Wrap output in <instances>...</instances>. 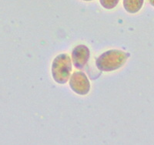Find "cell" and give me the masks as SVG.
<instances>
[{"instance_id": "cell-1", "label": "cell", "mask_w": 154, "mask_h": 145, "mask_svg": "<svg viewBox=\"0 0 154 145\" xmlns=\"http://www.w3.org/2000/svg\"><path fill=\"white\" fill-rule=\"evenodd\" d=\"M129 56L130 54L123 51L110 49L103 52L97 58L96 67L101 71H113L123 67Z\"/></svg>"}, {"instance_id": "cell-2", "label": "cell", "mask_w": 154, "mask_h": 145, "mask_svg": "<svg viewBox=\"0 0 154 145\" xmlns=\"http://www.w3.org/2000/svg\"><path fill=\"white\" fill-rule=\"evenodd\" d=\"M72 71L71 58L66 53L56 56L52 64V75L56 83L64 84L69 80Z\"/></svg>"}, {"instance_id": "cell-3", "label": "cell", "mask_w": 154, "mask_h": 145, "mask_svg": "<svg viewBox=\"0 0 154 145\" xmlns=\"http://www.w3.org/2000/svg\"><path fill=\"white\" fill-rule=\"evenodd\" d=\"M70 88L75 93L86 95L90 90V83L86 74L82 72H75L69 80Z\"/></svg>"}, {"instance_id": "cell-4", "label": "cell", "mask_w": 154, "mask_h": 145, "mask_svg": "<svg viewBox=\"0 0 154 145\" xmlns=\"http://www.w3.org/2000/svg\"><path fill=\"white\" fill-rule=\"evenodd\" d=\"M90 56V52L87 46L79 45L75 46L72 52V61L75 68L82 70L87 63Z\"/></svg>"}, {"instance_id": "cell-5", "label": "cell", "mask_w": 154, "mask_h": 145, "mask_svg": "<svg viewBox=\"0 0 154 145\" xmlns=\"http://www.w3.org/2000/svg\"><path fill=\"white\" fill-rule=\"evenodd\" d=\"M143 4V0H124L123 5L128 12L130 13H136L138 12Z\"/></svg>"}, {"instance_id": "cell-6", "label": "cell", "mask_w": 154, "mask_h": 145, "mask_svg": "<svg viewBox=\"0 0 154 145\" xmlns=\"http://www.w3.org/2000/svg\"><path fill=\"white\" fill-rule=\"evenodd\" d=\"M119 2L118 0H101L100 3L106 9H112Z\"/></svg>"}, {"instance_id": "cell-7", "label": "cell", "mask_w": 154, "mask_h": 145, "mask_svg": "<svg viewBox=\"0 0 154 145\" xmlns=\"http://www.w3.org/2000/svg\"><path fill=\"white\" fill-rule=\"evenodd\" d=\"M149 2H150V4H152V5L154 6V1H150Z\"/></svg>"}]
</instances>
